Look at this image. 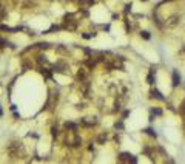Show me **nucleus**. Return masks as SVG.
Masks as SVG:
<instances>
[{
  "label": "nucleus",
  "instance_id": "nucleus-8",
  "mask_svg": "<svg viewBox=\"0 0 185 164\" xmlns=\"http://www.w3.org/2000/svg\"><path fill=\"white\" fill-rule=\"evenodd\" d=\"M141 2H143V3H147V2H150V0H141Z\"/></svg>",
  "mask_w": 185,
  "mask_h": 164
},
{
  "label": "nucleus",
  "instance_id": "nucleus-3",
  "mask_svg": "<svg viewBox=\"0 0 185 164\" xmlns=\"http://www.w3.org/2000/svg\"><path fill=\"white\" fill-rule=\"evenodd\" d=\"M154 76H156V68H151V70H150V73H148V76H147V82H148L150 85H153L154 81H156V78H154Z\"/></svg>",
  "mask_w": 185,
  "mask_h": 164
},
{
  "label": "nucleus",
  "instance_id": "nucleus-2",
  "mask_svg": "<svg viewBox=\"0 0 185 164\" xmlns=\"http://www.w3.org/2000/svg\"><path fill=\"white\" fill-rule=\"evenodd\" d=\"M150 94H151V98L156 99V101H165V96H162V93L159 90H156V88H153L151 91H150Z\"/></svg>",
  "mask_w": 185,
  "mask_h": 164
},
{
  "label": "nucleus",
  "instance_id": "nucleus-9",
  "mask_svg": "<svg viewBox=\"0 0 185 164\" xmlns=\"http://www.w3.org/2000/svg\"><path fill=\"white\" fill-rule=\"evenodd\" d=\"M71 2H77V0H71Z\"/></svg>",
  "mask_w": 185,
  "mask_h": 164
},
{
  "label": "nucleus",
  "instance_id": "nucleus-5",
  "mask_svg": "<svg viewBox=\"0 0 185 164\" xmlns=\"http://www.w3.org/2000/svg\"><path fill=\"white\" fill-rule=\"evenodd\" d=\"M141 37H143L145 40H150V37H151V36H150L148 31H141Z\"/></svg>",
  "mask_w": 185,
  "mask_h": 164
},
{
  "label": "nucleus",
  "instance_id": "nucleus-7",
  "mask_svg": "<svg viewBox=\"0 0 185 164\" xmlns=\"http://www.w3.org/2000/svg\"><path fill=\"white\" fill-rule=\"evenodd\" d=\"M3 47H8V42L3 39V37H0V48H3Z\"/></svg>",
  "mask_w": 185,
  "mask_h": 164
},
{
  "label": "nucleus",
  "instance_id": "nucleus-6",
  "mask_svg": "<svg viewBox=\"0 0 185 164\" xmlns=\"http://www.w3.org/2000/svg\"><path fill=\"white\" fill-rule=\"evenodd\" d=\"M145 132H147V133H148V135H150V136H153V138H156V136H157V135H156V132H154V130H153V129H147V130H145Z\"/></svg>",
  "mask_w": 185,
  "mask_h": 164
},
{
  "label": "nucleus",
  "instance_id": "nucleus-4",
  "mask_svg": "<svg viewBox=\"0 0 185 164\" xmlns=\"http://www.w3.org/2000/svg\"><path fill=\"white\" fill-rule=\"evenodd\" d=\"M151 113H153L154 116H162V113H164V112H162L160 108H157V107H153V108H151Z\"/></svg>",
  "mask_w": 185,
  "mask_h": 164
},
{
  "label": "nucleus",
  "instance_id": "nucleus-1",
  "mask_svg": "<svg viewBox=\"0 0 185 164\" xmlns=\"http://www.w3.org/2000/svg\"><path fill=\"white\" fill-rule=\"evenodd\" d=\"M171 85L174 87V88L180 85V74H179V71H177V70L173 71V82H171Z\"/></svg>",
  "mask_w": 185,
  "mask_h": 164
}]
</instances>
